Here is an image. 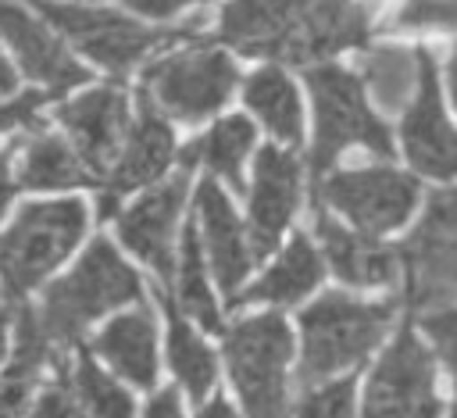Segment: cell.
<instances>
[{"instance_id":"36","label":"cell","mask_w":457,"mask_h":418,"mask_svg":"<svg viewBox=\"0 0 457 418\" xmlns=\"http://www.w3.org/2000/svg\"><path fill=\"white\" fill-rule=\"evenodd\" d=\"M186 4H196V0H125V7L143 18H168ZM200 4H207V0H200Z\"/></svg>"},{"instance_id":"22","label":"cell","mask_w":457,"mask_h":418,"mask_svg":"<svg viewBox=\"0 0 457 418\" xmlns=\"http://www.w3.org/2000/svg\"><path fill=\"white\" fill-rule=\"evenodd\" d=\"M321 282V257L311 247L307 236H293V243L286 247V254L261 275V282H253L243 297L232 300L236 304H250V300H268V304H296L303 300L314 286Z\"/></svg>"},{"instance_id":"41","label":"cell","mask_w":457,"mask_h":418,"mask_svg":"<svg viewBox=\"0 0 457 418\" xmlns=\"http://www.w3.org/2000/svg\"><path fill=\"white\" fill-rule=\"evenodd\" d=\"M446 79H450V93H453V104H457V46L450 54V64H446Z\"/></svg>"},{"instance_id":"8","label":"cell","mask_w":457,"mask_h":418,"mask_svg":"<svg viewBox=\"0 0 457 418\" xmlns=\"http://www.w3.org/2000/svg\"><path fill=\"white\" fill-rule=\"evenodd\" d=\"M400 261L407 268V304L443 307L457 300V186L432 193L425 218L407 236Z\"/></svg>"},{"instance_id":"11","label":"cell","mask_w":457,"mask_h":418,"mask_svg":"<svg viewBox=\"0 0 457 418\" xmlns=\"http://www.w3.org/2000/svg\"><path fill=\"white\" fill-rule=\"evenodd\" d=\"M403 150L411 164L428 179H457V129L443 114V93L436 75V57L418 50V93L403 111Z\"/></svg>"},{"instance_id":"4","label":"cell","mask_w":457,"mask_h":418,"mask_svg":"<svg viewBox=\"0 0 457 418\" xmlns=\"http://www.w3.org/2000/svg\"><path fill=\"white\" fill-rule=\"evenodd\" d=\"M307 89L314 100V146H311L314 179H321V171L346 146H368L378 157L393 154L389 129L368 111L357 75L336 64H314L307 71Z\"/></svg>"},{"instance_id":"2","label":"cell","mask_w":457,"mask_h":418,"mask_svg":"<svg viewBox=\"0 0 457 418\" xmlns=\"http://www.w3.org/2000/svg\"><path fill=\"white\" fill-rule=\"evenodd\" d=\"M396 318V300H353L346 293H325L300 314L303 354L300 382L314 386L343 368H357Z\"/></svg>"},{"instance_id":"13","label":"cell","mask_w":457,"mask_h":418,"mask_svg":"<svg viewBox=\"0 0 457 418\" xmlns=\"http://www.w3.org/2000/svg\"><path fill=\"white\" fill-rule=\"evenodd\" d=\"M300 200V164L282 146H261L253 161V189H250V250L253 257H268L286 232Z\"/></svg>"},{"instance_id":"23","label":"cell","mask_w":457,"mask_h":418,"mask_svg":"<svg viewBox=\"0 0 457 418\" xmlns=\"http://www.w3.org/2000/svg\"><path fill=\"white\" fill-rule=\"evenodd\" d=\"M89 168L75 154V146L54 132H36L21 143L18 182L25 189H68L89 182Z\"/></svg>"},{"instance_id":"1","label":"cell","mask_w":457,"mask_h":418,"mask_svg":"<svg viewBox=\"0 0 457 418\" xmlns=\"http://www.w3.org/2000/svg\"><path fill=\"white\" fill-rule=\"evenodd\" d=\"M139 297H143L139 275L121 261V254L104 236H96L79 257V264L46 289L36 314L50 343L68 347L79 343L86 325H93L100 314L121 304H136Z\"/></svg>"},{"instance_id":"10","label":"cell","mask_w":457,"mask_h":418,"mask_svg":"<svg viewBox=\"0 0 457 418\" xmlns=\"http://www.w3.org/2000/svg\"><path fill=\"white\" fill-rule=\"evenodd\" d=\"M318 200L346 214L361 232L378 236L400 229L418 207V179L396 168H353L318 182Z\"/></svg>"},{"instance_id":"32","label":"cell","mask_w":457,"mask_h":418,"mask_svg":"<svg viewBox=\"0 0 457 418\" xmlns=\"http://www.w3.org/2000/svg\"><path fill=\"white\" fill-rule=\"evenodd\" d=\"M421 325H425L436 354L443 357L453 386H457V307H432V311H425Z\"/></svg>"},{"instance_id":"9","label":"cell","mask_w":457,"mask_h":418,"mask_svg":"<svg viewBox=\"0 0 457 418\" xmlns=\"http://www.w3.org/2000/svg\"><path fill=\"white\" fill-rule=\"evenodd\" d=\"M364 418H439L436 361L407 325L368 379Z\"/></svg>"},{"instance_id":"35","label":"cell","mask_w":457,"mask_h":418,"mask_svg":"<svg viewBox=\"0 0 457 418\" xmlns=\"http://www.w3.org/2000/svg\"><path fill=\"white\" fill-rule=\"evenodd\" d=\"M32 418H82V411H79V404H75V393L57 382V386H50V389L39 397Z\"/></svg>"},{"instance_id":"40","label":"cell","mask_w":457,"mask_h":418,"mask_svg":"<svg viewBox=\"0 0 457 418\" xmlns=\"http://www.w3.org/2000/svg\"><path fill=\"white\" fill-rule=\"evenodd\" d=\"M7 93H14V68L0 57V96H7Z\"/></svg>"},{"instance_id":"31","label":"cell","mask_w":457,"mask_h":418,"mask_svg":"<svg viewBox=\"0 0 457 418\" xmlns=\"http://www.w3.org/2000/svg\"><path fill=\"white\" fill-rule=\"evenodd\" d=\"M300 418H353V379L311 389L300 404Z\"/></svg>"},{"instance_id":"24","label":"cell","mask_w":457,"mask_h":418,"mask_svg":"<svg viewBox=\"0 0 457 418\" xmlns=\"http://www.w3.org/2000/svg\"><path fill=\"white\" fill-rule=\"evenodd\" d=\"M253 150V125L243 114L221 118L211 132L193 139L182 150V168L189 171L196 161H204L214 175H221L236 193H243V157Z\"/></svg>"},{"instance_id":"21","label":"cell","mask_w":457,"mask_h":418,"mask_svg":"<svg viewBox=\"0 0 457 418\" xmlns=\"http://www.w3.org/2000/svg\"><path fill=\"white\" fill-rule=\"evenodd\" d=\"M371 36V11L357 0H311L293 50V64L321 61L336 50L364 46Z\"/></svg>"},{"instance_id":"38","label":"cell","mask_w":457,"mask_h":418,"mask_svg":"<svg viewBox=\"0 0 457 418\" xmlns=\"http://www.w3.org/2000/svg\"><path fill=\"white\" fill-rule=\"evenodd\" d=\"M14 193H18V179H14V171H11L7 154H0V218H4V211L11 207Z\"/></svg>"},{"instance_id":"20","label":"cell","mask_w":457,"mask_h":418,"mask_svg":"<svg viewBox=\"0 0 457 418\" xmlns=\"http://www.w3.org/2000/svg\"><path fill=\"white\" fill-rule=\"evenodd\" d=\"M93 350L132 386L150 389L157 382V325L146 304L107 322L96 332Z\"/></svg>"},{"instance_id":"29","label":"cell","mask_w":457,"mask_h":418,"mask_svg":"<svg viewBox=\"0 0 457 418\" xmlns=\"http://www.w3.org/2000/svg\"><path fill=\"white\" fill-rule=\"evenodd\" d=\"M71 393H75V404H79V411L86 418H136L132 397L107 372H100L89 357L75 361Z\"/></svg>"},{"instance_id":"25","label":"cell","mask_w":457,"mask_h":418,"mask_svg":"<svg viewBox=\"0 0 457 418\" xmlns=\"http://www.w3.org/2000/svg\"><path fill=\"white\" fill-rule=\"evenodd\" d=\"M243 100L268 125V132L275 139H282V143H300L303 139L300 96H296V86L286 79V71L264 68V71L250 75V82L243 89Z\"/></svg>"},{"instance_id":"30","label":"cell","mask_w":457,"mask_h":418,"mask_svg":"<svg viewBox=\"0 0 457 418\" xmlns=\"http://www.w3.org/2000/svg\"><path fill=\"white\" fill-rule=\"evenodd\" d=\"M382 29H457V0H403Z\"/></svg>"},{"instance_id":"37","label":"cell","mask_w":457,"mask_h":418,"mask_svg":"<svg viewBox=\"0 0 457 418\" xmlns=\"http://www.w3.org/2000/svg\"><path fill=\"white\" fill-rule=\"evenodd\" d=\"M143 418H182V407H179V393H175V389H161V393H157V397L146 404Z\"/></svg>"},{"instance_id":"34","label":"cell","mask_w":457,"mask_h":418,"mask_svg":"<svg viewBox=\"0 0 457 418\" xmlns=\"http://www.w3.org/2000/svg\"><path fill=\"white\" fill-rule=\"evenodd\" d=\"M46 104L43 93H21L18 100L11 104H0V132H11V129H21V125H32V118L39 114V107Z\"/></svg>"},{"instance_id":"17","label":"cell","mask_w":457,"mask_h":418,"mask_svg":"<svg viewBox=\"0 0 457 418\" xmlns=\"http://www.w3.org/2000/svg\"><path fill=\"white\" fill-rule=\"evenodd\" d=\"M0 39L18 54L21 68L32 79L50 86V93H64L89 79L86 68L64 50V43L18 0H0Z\"/></svg>"},{"instance_id":"3","label":"cell","mask_w":457,"mask_h":418,"mask_svg":"<svg viewBox=\"0 0 457 418\" xmlns=\"http://www.w3.org/2000/svg\"><path fill=\"white\" fill-rule=\"evenodd\" d=\"M82 200H39L25 204L0 236V286L11 300L39 286L82 239Z\"/></svg>"},{"instance_id":"19","label":"cell","mask_w":457,"mask_h":418,"mask_svg":"<svg viewBox=\"0 0 457 418\" xmlns=\"http://www.w3.org/2000/svg\"><path fill=\"white\" fill-rule=\"evenodd\" d=\"M318 239L332 272L350 286H393L400 275V254L386 243H375L368 232L343 229L325 211H318Z\"/></svg>"},{"instance_id":"12","label":"cell","mask_w":457,"mask_h":418,"mask_svg":"<svg viewBox=\"0 0 457 418\" xmlns=\"http://www.w3.org/2000/svg\"><path fill=\"white\" fill-rule=\"evenodd\" d=\"M311 0H232L221 11V43L246 57L293 64V50Z\"/></svg>"},{"instance_id":"28","label":"cell","mask_w":457,"mask_h":418,"mask_svg":"<svg viewBox=\"0 0 457 418\" xmlns=\"http://www.w3.org/2000/svg\"><path fill=\"white\" fill-rule=\"evenodd\" d=\"M179 304L186 314H193L200 322V329L207 332H225L221 325V311L211 297L207 286V272L200 261V239H196V225L189 222L182 232V264H179Z\"/></svg>"},{"instance_id":"7","label":"cell","mask_w":457,"mask_h":418,"mask_svg":"<svg viewBox=\"0 0 457 418\" xmlns=\"http://www.w3.org/2000/svg\"><path fill=\"white\" fill-rule=\"evenodd\" d=\"M236 79H239V71L228 61V54H221L214 46H193V50L168 54V57L154 61L143 71L139 93L157 111H164L179 121H200L228 100Z\"/></svg>"},{"instance_id":"14","label":"cell","mask_w":457,"mask_h":418,"mask_svg":"<svg viewBox=\"0 0 457 418\" xmlns=\"http://www.w3.org/2000/svg\"><path fill=\"white\" fill-rule=\"evenodd\" d=\"M57 118L68 129L71 146L82 157V164L89 168V175H104L111 168L121 139L129 136V100H125L121 86L89 89V93L61 104Z\"/></svg>"},{"instance_id":"6","label":"cell","mask_w":457,"mask_h":418,"mask_svg":"<svg viewBox=\"0 0 457 418\" xmlns=\"http://www.w3.org/2000/svg\"><path fill=\"white\" fill-rule=\"evenodd\" d=\"M32 4L50 25H57L68 39H75L82 54H89L96 64H104L114 75H125L157 43L189 36L196 29V21H189L186 29H150L118 11L93 7V4H68V0H32Z\"/></svg>"},{"instance_id":"16","label":"cell","mask_w":457,"mask_h":418,"mask_svg":"<svg viewBox=\"0 0 457 418\" xmlns=\"http://www.w3.org/2000/svg\"><path fill=\"white\" fill-rule=\"evenodd\" d=\"M186 182H189V171L182 168L179 175H171L157 189L143 193L129 211L118 214L121 243L136 257H143L157 272L161 282L171 279V229H175L179 207L186 200Z\"/></svg>"},{"instance_id":"26","label":"cell","mask_w":457,"mask_h":418,"mask_svg":"<svg viewBox=\"0 0 457 418\" xmlns=\"http://www.w3.org/2000/svg\"><path fill=\"white\" fill-rule=\"evenodd\" d=\"M364 86L386 111H407L418 93V50L375 46L364 57Z\"/></svg>"},{"instance_id":"33","label":"cell","mask_w":457,"mask_h":418,"mask_svg":"<svg viewBox=\"0 0 457 418\" xmlns=\"http://www.w3.org/2000/svg\"><path fill=\"white\" fill-rule=\"evenodd\" d=\"M36 375L39 372L11 361L7 375L0 379V418H21V411L29 404V386L36 382Z\"/></svg>"},{"instance_id":"42","label":"cell","mask_w":457,"mask_h":418,"mask_svg":"<svg viewBox=\"0 0 457 418\" xmlns=\"http://www.w3.org/2000/svg\"><path fill=\"white\" fill-rule=\"evenodd\" d=\"M7 318H11V311L0 307V357H4V347H7Z\"/></svg>"},{"instance_id":"18","label":"cell","mask_w":457,"mask_h":418,"mask_svg":"<svg viewBox=\"0 0 457 418\" xmlns=\"http://www.w3.org/2000/svg\"><path fill=\"white\" fill-rule=\"evenodd\" d=\"M196 218L204 225V239H207L214 275H218L221 289L228 293V300H236L243 279L250 275L253 250H250V236H246L243 222L236 218L228 196L218 189L214 179H204L200 189H196Z\"/></svg>"},{"instance_id":"39","label":"cell","mask_w":457,"mask_h":418,"mask_svg":"<svg viewBox=\"0 0 457 418\" xmlns=\"http://www.w3.org/2000/svg\"><path fill=\"white\" fill-rule=\"evenodd\" d=\"M196 418H236V411L228 407V400H221V397H218V400H211V404H204Z\"/></svg>"},{"instance_id":"5","label":"cell","mask_w":457,"mask_h":418,"mask_svg":"<svg viewBox=\"0 0 457 418\" xmlns=\"http://www.w3.org/2000/svg\"><path fill=\"white\" fill-rule=\"evenodd\" d=\"M293 336L282 314H253L225 332V361L246 418H286V361Z\"/></svg>"},{"instance_id":"43","label":"cell","mask_w":457,"mask_h":418,"mask_svg":"<svg viewBox=\"0 0 457 418\" xmlns=\"http://www.w3.org/2000/svg\"><path fill=\"white\" fill-rule=\"evenodd\" d=\"M450 418H457V404H453V414H450Z\"/></svg>"},{"instance_id":"27","label":"cell","mask_w":457,"mask_h":418,"mask_svg":"<svg viewBox=\"0 0 457 418\" xmlns=\"http://www.w3.org/2000/svg\"><path fill=\"white\" fill-rule=\"evenodd\" d=\"M164 307H168V361H171V372L182 382V389L200 404V397L214 386V354L182 322V314L171 304V297L164 300Z\"/></svg>"},{"instance_id":"15","label":"cell","mask_w":457,"mask_h":418,"mask_svg":"<svg viewBox=\"0 0 457 418\" xmlns=\"http://www.w3.org/2000/svg\"><path fill=\"white\" fill-rule=\"evenodd\" d=\"M171 154H175V139H171V129L168 121L161 118V111L139 93V118L136 125L129 129L125 136V146L111 168V179H107V189L100 196V214L111 218L118 200L129 193V189H139V186H150L157 182L168 164H171Z\"/></svg>"}]
</instances>
